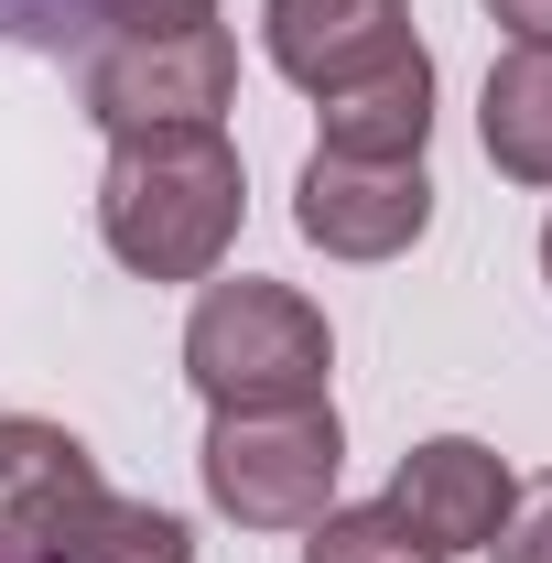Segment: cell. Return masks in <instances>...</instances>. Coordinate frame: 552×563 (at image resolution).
Instances as JSON below:
<instances>
[{
  "instance_id": "1",
  "label": "cell",
  "mask_w": 552,
  "mask_h": 563,
  "mask_svg": "<svg viewBox=\"0 0 552 563\" xmlns=\"http://www.w3.org/2000/svg\"><path fill=\"white\" fill-rule=\"evenodd\" d=\"M239 141L217 131H120L109 174H98V239L109 261L141 282H217V261L239 250Z\"/></svg>"
},
{
  "instance_id": "2",
  "label": "cell",
  "mask_w": 552,
  "mask_h": 563,
  "mask_svg": "<svg viewBox=\"0 0 552 563\" xmlns=\"http://www.w3.org/2000/svg\"><path fill=\"white\" fill-rule=\"evenodd\" d=\"M336 336L292 282H207L185 314V379L207 390V412H250V401H325Z\"/></svg>"
},
{
  "instance_id": "3",
  "label": "cell",
  "mask_w": 552,
  "mask_h": 563,
  "mask_svg": "<svg viewBox=\"0 0 552 563\" xmlns=\"http://www.w3.org/2000/svg\"><path fill=\"white\" fill-rule=\"evenodd\" d=\"M207 498L239 531H314L336 509V466H346V422L336 401H250V412L207 422Z\"/></svg>"
},
{
  "instance_id": "4",
  "label": "cell",
  "mask_w": 552,
  "mask_h": 563,
  "mask_svg": "<svg viewBox=\"0 0 552 563\" xmlns=\"http://www.w3.org/2000/svg\"><path fill=\"white\" fill-rule=\"evenodd\" d=\"M228 98H239V44L196 22V33H109L98 44V66H87V109H98V131H207L228 120Z\"/></svg>"
},
{
  "instance_id": "5",
  "label": "cell",
  "mask_w": 552,
  "mask_h": 563,
  "mask_svg": "<svg viewBox=\"0 0 552 563\" xmlns=\"http://www.w3.org/2000/svg\"><path fill=\"white\" fill-rule=\"evenodd\" d=\"M292 228H303L325 261H401L422 228H433V174H422V163H346V152H314L303 185H292Z\"/></svg>"
},
{
  "instance_id": "6",
  "label": "cell",
  "mask_w": 552,
  "mask_h": 563,
  "mask_svg": "<svg viewBox=\"0 0 552 563\" xmlns=\"http://www.w3.org/2000/svg\"><path fill=\"white\" fill-rule=\"evenodd\" d=\"M509 498H520V477H509L498 444H477V433H433V444H412V455L390 466V498H379V509H390L433 563H455V553H487V542H498Z\"/></svg>"
},
{
  "instance_id": "7",
  "label": "cell",
  "mask_w": 552,
  "mask_h": 563,
  "mask_svg": "<svg viewBox=\"0 0 552 563\" xmlns=\"http://www.w3.org/2000/svg\"><path fill=\"white\" fill-rule=\"evenodd\" d=\"M261 44L303 98H336L412 55V0H261Z\"/></svg>"
},
{
  "instance_id": "8",
  "label": "cell",
  "mask_w": 552,
  "mask_h": 563,
  "mask_svg": "<svg viewBox=\"0 0 552 563\" xmlns=\"http://www.w3.org/2000/svg\"><path fill=\"white\" fill-rule=\"evenodd\" d=\"M98 488V455L66 422L0 412V563H44V531Z\"/></svg>"
},
{
  "instance_id": "9",
  "label": "cell",
  "mask_w": 552,
  "mask_h": 563,
  "mask_svg": "<svg viewBox=\"0 0 552 563\" xmlns=\"http://www.w3.org/2000/svg\"><path fill=\"white\" fill-rule=\"evenodd\" d=\"M325 109V141L314 152H346V163H422V141H433V55H401V66L357 76L336 98H314Z\"/></svg>"
},
{
  "instance_id": "10",
  "label": "cell",
  "mask_w": 552,
  "mask_h": 563,
  "mask_svg": "<svg viewBox=\"0 0 552 563\" xmlns=\"http://www.w3.org/2000/svg\"><path fill=\"white\" fill-rule=\"evenodd\" d=\"M477 131H487V163L509 185H552V44H509L487 66Z\"/></svg>"
},
{
  "instance_id": "11",
  "label": "cell",
  "mask_w": 552,
  "mask_h": 563,
  "mask_svg": "<svg viewBox=\"0 0 552 563\" xmlns=\"http://www.w3.org/2000/svg\"><path fill=\"white\" fill-rule=\"evenodd\" d=\"M44 563H196V531L152 498H120V488H87L44 531Z\"/></svg>"
},
{
  "instance_id": "12",
  "label": "cell",
  "mask_w": 552,
  "mask_h": 563,
  "mask_svg": "<svg viewBox=\"0 0 552 563\" xmlns=\"http://www.w3.org/2000/svg\"><path fill=\"white\" fill-rule=\"evenodd\" d=\"M303 563H433V553H422L390 509H325L303 531Z\"/></svg>"
},
{
  "instance_id": "13",
  "label": "cell",
  "mask_w": 552,
  "mask_h": 563,
  "mask_svg": "<svg viewBox=\"0 0 552 563\" xmlns=\"http://www.w3.org/2000/svg\"><path fill=\"white\" fill-rule=\"evenodd\" d=\"M0 33L11 44H76V33H98V0H0Z\"/></svg>"
},
{
  "instance_id": "14",
  "label": "cell",
  "mask_w": 552,
  "mask_h": 563,
  "mask_svg": "<svg viewBox=\"0 0 552 563\" xmlns=\"http://www.w3.org/2000/svg\"><path fill=\"white\" fill-rule=\"evenodd\" d=\"M487 553H498V563H552V477H531V488L509 498V520H498Z\"/></svg>"
},
{
  "instance_id": "15",
  "label": "cell",
  "mask_w": 552,
  "mask_h": 563,
  "mask_svg": "<svg viewBox=\"0 0 552 563\" xmlns=\"http://www.w3.org/2000/svg\"><path fill=\"white\" fill-rule=\"evenodd\" d=\"M217 22V0H98V33H196Z\"/></svg>"
},
{
  "instance_id": "16",
  "label": "cell",
  "mask_w": 552,
  "mask_h": 563,
  "mask_svg": "<svg viewBox=\"0 0 552 563\" xmlns=\"http://www.w3.org/2000/svg\"><path fill=\"white\" fill-rule=\"evenodd\" d=\"M487 22H509V44H552V0H487Z\"/></svg>"
},
{
  "instance_id": "17",
  "label": "cell",
  "mask_w": 552,
  "mask_h": 563,
  "mask_svg": "<svg viewBox=\"0 0 552 563\" xmlns=\"http://www.w3.org/2000/svg\"><path fill=\"white\" fill-rule=\"evenodd\" d=\"M542 282H552V228H542Z\"/></svg>"
}]
</instances>
